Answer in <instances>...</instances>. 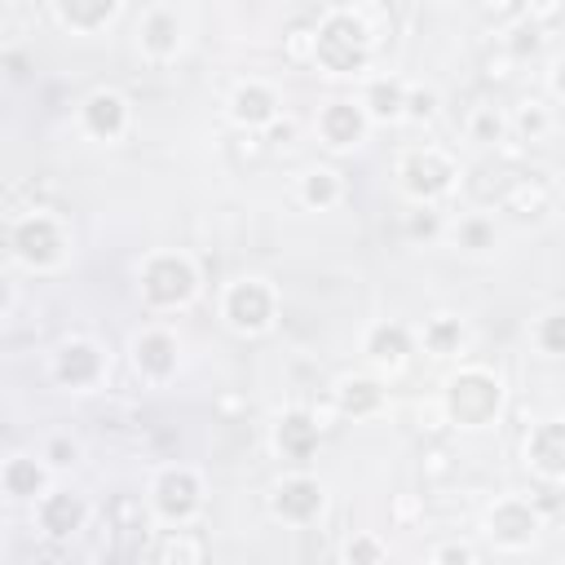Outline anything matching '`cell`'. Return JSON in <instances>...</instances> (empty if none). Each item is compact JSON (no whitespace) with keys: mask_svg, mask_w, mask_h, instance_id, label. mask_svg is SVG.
Here are the masks:
<instances>
[{"mask_svg":"<svg viewBox=\"0 0 565 565\" xmlns=\"http://www.w3.org/2000/svg\"><path fill=\"white\" fill-rule=\"evenodd\" d=\"M380 40L371 35L358 4H331L313 18V66L327 75H358L375 57Z\"/></svg>","mask_w":565,"mask_h":565,"instance_id":"1","label":"cell"},{"mask_svg":"<svg viewBox=\"0 0 565 565\" xmlns=\"http://www.w3.org/2000/svg\"><path fill=\"white\" fill-rule=\"evenodd\" d=\"M441 411L459 428H486L503 411V380L490 366H459L441 388Z\"/></svg>","mask_w":565,"mask_h":565,"instance_id":"2","label":"cell"},{"mask_svg":"<svg viewBox=\"0 0 565 565\" xmlns=\"http://www.w3.org/2000/svg\"><path fill=\"white\" fill-rule=\"evenodd\" d=\"M9 252L26 269H57L66 256V225L44 207L13 216L9 221Z\"/></svg>","mask_w":565,"mask_h":565,"instance_id":"3","label":"cell"},{"mask_svg":"<svg viewBox=\"0 0 565 565\" xmlns=\"http://www.w3.org/2000/svg\"><path fill=\"white\" fill-rule=\"evenodd\" d=\"M199 291V269L181 252H154L141 265V300L150 309H181Z\"/></svg>","mask_w":565,"mask_h":565,"instance_id":"4","label":"cell"},{"mask_svg":"<svg viewBox=\"0 0 565 565\" xmlns=\"http://www.w3.org/2000/svg\"><path fill=\"white\" fill-rule=\"evenodd\" d=\"M455 177L459 172H455L450 154L437 150V146H415V150H406L397 159V181H402L406 199H415L419 207H433L441 194H450L455 190Z\"/></svg>","mask_w":565,"mask_h":565,"instance_id":"5","label":"cell"},{"mask_svg":"<svg viewBox=\"0 0 565 565\" xmlns=\"http://www.w3.org/2000/svg\"><path fill=\"white\" fill-rule=\"evenodd\" d=\"M274 313H278V296L265 278L247 274V278H234L221 296V318L230 322V331L238 335H260L274 327Z\"/></svg>","mask_w":565,"mask_h":565,"instance_id":"6","label":"cell"},{"mask_svg":"<svg viewBox=\"0 0 565 565\" xmlns=\"http://www.w3.org/2000/svg\"><path fill=\"white\" fill-rule=\"evenodd\" d=\"M150 508H154L159 521L185 525V521L203 508V481H199V472L185 468V463L163 468V472L150 481Z\"/></svg>","mask_w":565,"mask_h":565,"instance_id":"7","label":"cell"},{"mask_svg":"<svg viewBox=\"0 0 565 565\" xmlns=\"http://www.w3.org/2000/svg\"><path fill=\"white\" fill-rule=\"evenodd\" d=\"M539 530H543V512H539L530 499H521V494H508V499H499V503L486 512V534H490V543L503 547V552L530 547V543L539 539Z\"/></svg>","mask_w":565,"mask_h":565,"instance_id":"8","label":"cell"},{"mask_svg":"<svg viewBox=\"0 0 565 565\" xmlns=\"http://www.w3.org/2000/svg\"><path fill=\"white\" fill-rule=\"evenodd\" d=\"M552 199H556V190H552L547 172H539V168H516V172H508V181H503V190H499L494 203H499L512 221H539V216L552 207Z\"/></svg>","mask_w":565,"mask_h":565,"instance_id":"9","label":"cell"},{"mask_svg":"<svg viewBox=\"0 0 565 565\" xmlns=\"http://www.w3.org/2000/svg\"><path fill=\"white\" fill-rule=\"evenodd\" d=\"M102 371H106V358H102V349H97L93 340H84V335L62 340L57 353H53V380H57L62 388H93V384L102 380Z\"/></svg>","mask_w":565,"mask_h":565,"instance_id":"10","label":"cell"},{"mask_svg":"<svg viewBox=\"0 0 565 565\" xmlns=\"http://www.w3.org/2000/svg\"><path fill=\"white\" fill-rule=\"evenodd\" d=\"M137 49L150 62H172L181 49V13L172 4H146L137 18Z\"/></svg>","mask_w":565,"mask_h":565,"instance_id":"11","label":"cell"},{"mask_svg":"<svg viewBox=\"0 0 565 565\" xmlns=\"http://www.w3.org/2000/svg\"><path fill=\"white\" fill-rule=\"evenodd\" d=\"M79 124L97 141H119L128 132V97L119 88H93L79 106Z\"/></svg>","mask_w":565,"mask_h":565,"instance_id":"12","label":"cell"},{"mask_svg":"<svg viewBox=\"0 0 565 565\" xmlns=\"http://www.w3.org/2000/svg\"><path fill=\"white\" fill-rule=\"evenodd\" d=\"M366 124L371 119H366L362 102H349V97H335V102H327L318 110V137H322L327 150H353V146H362Z\"/></svg>","mask_w":565,"mask_h":565,"instance_id":"13","label":"cell"},{"mask_svg":"<svg viewBox=\"0 0 565 565\" xmlns=\"http://www.w3.org/2000/svg\"><path fill=\"white\" fill-rule=\"evenodd\" d=\"M177 358H181V353H177L172 331H163V327H146V331L132 335V371H137L141 380H150V384L172 380Z\"/></svg>","mask_w":565,"mask_h":565,"instance_id":"14","label":"cell"},{"mask_svg":"<svg viewBox=\"0 0 565 565\" xmlns=\"http://www.w3.org/2000/svg\"><path fill=\"white\" fill-rule=\"evenodd\" d=\"M278 93L269 88V84H260V79H243L234 93H230V119L238 124V128H247V132H265V128H274L278 124Z\"/></svg>","mask_w":565,"mask_h":565,"instance_id":"15","label":"cell"},{"mask_svg":"<svg viewBox=\"0 0 565 565\" xmlns=\"http://www.w3.org/2000/svg\"><path fill=\"white\" fill-rule=\"evenodd\" d=\"M269 512H274L278 521L305 525V521H313V516L322 512V486H318L313 477H305V472L282 477V481L274 486V494H269Z\"/></svg>","mask_w":565,"mask_h":565,"instance_id":"16","label":"cell"},{"mask_svg":"<svg viewBox=\"0 0 565 565\" xmlns=\"http://www.w3.org/2000/svg\"><path fill=\"white\" fill-rule=\"evenodd\" d=\"M525 463L543 481H565V419H543L525 437Z\"/></svg>","mask_w":565,"mask_h":565,"instance_id":"17","label":"cell"},{"mask_svg":"<svg viewBox=\"0 0 565 565\" xmlns=\"http://www.w3.org/2000/svg\"><path fill=\"white\" fill-rule=\"evenodd\" d=\"M35 521H40V530L49 534V539H71L75 530H84V521H88V503L75 494V490H49L40 503H35Z\"/></svg>","mask_w":565,"mask_h":565,"instance_id":"18","label":"cell"},{"mask_svg":"<svg viewBox=\"0 0 565 565\" xmlns=\"http://www.w3.org/2000/svg\"><path fill=\"white\" fill-rule=\"evenodd\" d=\"M318 441H322V428H318L313 411L291 406V411H282V415H278V424H274V446H278V455H287V459L305 463V459L318 450Z\"/></svg>","mask_w":565,"mask_h":565,"instance_id":"19","label":"cell"},{"mask_svg":"<svg viewBox=\"0 0 565 565\" xmlns=\"http://www.w3.org/2000/svg\"><path fill=\"white\" fill-rule=\"evenodd\" d=\"M331 402L340 406L344 419H366L384 406V388L371 375H340L335 388H331Z\"/></svg>","mask_w":565,"mask_h":565,"instance_id":"20","label":"cell"},{"mask_svg":"<svg viewBox=\"0 0 565 565\" xmlns=\"http://www.w3.org/2000/svg\"><path fill=\"white\" fill-rule=\"evenodd\" d=\"M119 13H124L119 0H57V4H53V18H57L62 26L79 31V35H93V31L110 26Z\"/></svg>","mask_w":565,"mask_h":565,"instance_id":"21","label":"cell"},{"mask_svg":"<svg viewBox=\"0 0 565 565\" xmlns=\"http://www.w3.org/2000/svg\"><path fill=\"white\" fill-rule=\"evenodd\" d=\"M0 486L9 499H44L49 494V468L31 455H9L4 468H0Z\"/></svg>","mask_w":565,"mask_h":565,"instance_id":"22","label":"cell"},{"mask_svg":"<svg viewBox=\"0 0 565 565\" xmlns=\"http://www.w3.org/2000/svg\"><path fill=\"white\" fill-rule=\"evenodd\" d=\"M362 353L375 362V366H402L411 358V327L406 322H375L362 340Z\"/></svg>","mask_w":565,"mask_h":565,"instance_id":"23","label":"cell"},{"mask_svg":"<svg viewBox=\"0 0 565 565\" xmlns=\"http://www.w3.org/2000/svg\"><path fill=\"white\" fill-rule=\"evenodd\" d=\"M154 565H207V539L190 525H172L154 539Z\"/></svg>","mask_w":565,"mask_h":565,"instance_id":"24","label":"cell"},{"mask_svg":"<svg viewBox=\"0 0 565 565\" xmlns=\"http://www.w3.org/2000/svg\"><path fill=\"white\" fill-rule=\"evenodd\" d=\"M362 110H366V119H375V124H397V119H406V84L393 79V75L371 79L366 93H362Z\"/></svg>","mask_w":565,"mask_h":565,"instance_id":"25","label":"cell"},{"mask_svg":"<svg viewBox=\"0 0 565 565\" xmlns=\"http://www.w3.org/2000/svg\"><path fill=\"white\" fill-rule=\"evenodd\" d=\"M463 132H468V141H477V146H503L508 141V132H512V124H508V115L494 106V102H472L468 110H463Z\"/></svg>","mask_w":565,"mask_h":565,"instance_id":"26","label":"cell"},{"mask_svg":"<svg viewBox=\"0 0 565 565\" xmlns=\"http://www.w3.org/2000/svg\"><path fill=\"white\" fill-rule=\"evenodd\" d=\"M340 194H344V181H340V172H335V168L313 163V168H305V172H300V203H305V207L327 212V207H335V203H340Z\"/></svg>","mask_w":565,"mask_h":565,"instance_id":"27","label":"cell"},{"mask_svg":"<svg viewBox=\"0 0 565 565\" xmlns=\"http://www.w3.org/2000/svg\"><path fill=\"white\" fill-rule=\"evenodd\" d=\"M455 472H459L455 446H450L446 437H428V441L419 446V477H424V486H446Z\"/></svg>","mask_w":565,"mask_h":565,"instance_id":"28","label":"cell"},{"mask_svg":"<svg viewBox=\"0 0 565 565\" xmlns=\"http://www.w3.org/2000/svg\"><path fill=\"white\" fill-rule=\"evenodd\" d=\"M508 124H512V132H516L521 141H543V137L552 132V110H547L539 97H525V102L512 106Z\"/></svg>","mask_w":565,"mask_h":565,"instance_id":"29","label":"cell"},{"mask_svg":"<svg viewBox=\"0 0 565 565\" xmlns=\"http://www.w3.org/2000/svg\"><path fill=\"white\" fill-rule=\"evenodd\" d=\"M459 344H463V322L455 313H437L424 322V349L433 358H450V353H459Z\"/></svg>","mask_w":565,"mask_h":565,"instance_id":"30","label":"cell"},{"mask_svg":"<svg viewBox=\"0 0 565 565\" xmlns=\"http://www.w3.org/2000/svg\"><path fill=\"white\" fill-rule=\"evenodd\" d=\"M146 503H141V494H128V490H119V494H110V503H106V525L115 530V534H137V530H146Z\"/></svg>","mask_w":565,"mask_h":565,"instance_id":"31","label":"cell"},{"mask_svg":"<svg viewBox=\"0 0 565 565\" xmlns=\"http://www.w3.org/2000/svg\"><path fill=\"white\" fill-rule=\"evenodd\" d=\"M225 154H230V163L234 168H260L265 159H269V141H265V132H247V128H238L230 141H225Z\"/></svg>","mask_w":565,"mask_h":565,"instance_id":"32","label":"cell"},{"mask_svg":"<svg viewBox=\"0 0 565 565\" xmlns=\"http://www.w3.org/2000/svg\"><path fill=\"white\" fill-rule=\"evenodd\" d=\"M477 71H481V84H486V88H508V84L516 79V57L499 44V49H486V53H481Z\"/></svg>","mask_w":565,"mask_h":565,"instance_id":"33","label":"cell"},{"mask_svg":"<svg viewBox=\"0 0 565 565\" xmlns=\"http://www.w3.org/2000/svg\"><path fill=\"white\" fill-rule=\"evenodd\" d=\"M534 344L547 353V358H565V309H552L534 322Z\"/></svg>","mask_w":565,"mask_h":565,"instance_id":"34","label":"cell"},{"mask_svg":"<svg viewBox=\"0 0 565 565\" xmlns=\"http://www.w3.org/2000/svg\"><path fill=\"white\" fill-rule=\"evenodd\" d=\"M282 53H287V62H296V66H313V22H291L287 31H282Z\"/></svg>","mask_w":565,"mask_h":565,"instance_id":"35","label":"cell"},{"mask_svg":"<svg viewBox=\"0 0 565 565\" xmlns=\"http://www.w3.org/2000/svg\"><path fill=\"white\" fill-rule=\"evenodd\" d=\"M455 243H459L463 252H486V247H494V225H490L481 212H472V216H463V221L455 225Z\"/></svg>","mask_w":565,"mask_h":565,"instance_id":"36","label":"cell"},{"mask_svg":"<svg viewBox=\"0 0 565 565\" xmlns=\"http://www.w3.org/2000/svg\"><path fill=\"white\" fill-rule=\"evenodd\" d=\"M503 49L521 62V57H534L539 49H543V26H534L530 18H521L512 31H503Z\"/></svg>","mask_w":565,"mask_h":565,"instance_id":"37","label":"cell"},{"mask_svg":"<svg viewBox=\"0 0 565 565\" xmlns=\"http://www.w3.org/2000/svg\"><path fill=\"white\" fill-rule=\"evenodd\" d=\"M477 13H481V22H494V35H503V31H512V26L525 18V4H521V0H499V4L481 0Z\"/></svg>","mask_w":565,"mask_h":565,"instance_id":"38","label":"cell"},{"mask_svg":"<svg viewBox=\"0 0 565 565\" xmlns=\"http://www.w3.org/2000/svg\"><path fill=\"white\" fill-rule=\"evenodd\" d=\"M344 561L349 565H384V543L375 534H353L344 543Z\"/></svg>","mask_w":565,"mask_h":565,"instance_id":"39","label":"cell"},{"mask_svg":"<svg viewBox=\"0 0 565 565\" xmlns=\"http://www.w3.org/2000/svg\"><path fill=\"white\" fill-rule=\"evenodd\" d=\"M406 238H415V243H433L437 234H441V216L433 212V207H415V212H406Z\"/></svg>","mask_w":565,"mask_h":565,"instance_id":"40","label":"cell"},{"mask_svg":"<svg viewBox=\"0 0 565 565\" xmlns=\"http://www.w3.org/2000/svg\"><path fill=\"white\" fill-rule=\"evenodd\" d=\"M437 115V93L433 88H406V119L411 124H424Z\"/></svg>","mask_w":565,"mask_h":565,"instance_id":"41","label":"cell"},{"mask_svg":"<svg viewBox=\"0 0 565 565\" xmlns=\"http://www.w3.org/2000/svg\"><path fill=\"white\" fill-rule=\"evenodd\" d=\"M79 459V446L71 441V437H53L49 446H44V463L49 468H71Z\"/></svg>","mask_w":565,"mask_h":565,"instance_id":"42","label":"cell"},{"mask_svg":"<svg viewBox=\"0 0 565 565\" xmlns=\"http://www.w3.org/2000/svg\"><path fill=\"white\" fill-rule=\"evenodd\" d=\"M433 565H472V547L468 543H437Z\"/></svg>","mask_w":565,"mask_h":565,"instance_id":"43","label":"cell"},{"mask_svg":"<svg viewBox=\"0 0 565 565\" xmlns=\"http://www.w3.org/2000/svg\"><path fill=\"white\" fill-rule=\"evenodd\" d=\"M565 9L556 4V0H547V4H525V18L534 22V26H543V22H552V18H561Z\"/></svg>","mask_w":565,"mask_h":565,"instance_id":"44","label":"cell"},{"mask_svg":"<svg viewBox=\"0 0 565 565\" xmlns=\"http://www.w3.org/2000/svg\"><path fill=\"white\" fill-rule=\"evenodd\" d=\"M547 84H552V93L565 102V57H556V62H552V71H547Z\"/></svg>","mask_w":565,"mask_h":565,"instance_id":"45","label":"cell"},{"mask_svg":"<svg viewBox=\"0 0 565 565\" xmlns=\"http://www.w3.org/2000/svg\"><path fill=\"white\" fill-rule=\"evenodd\" d=\"M4 66H9V75H13V79H22V75H26V62H22L18 53H4Z\"/></svg>","mask_w":565,"mask_h":565,"instance_id":"46","label":"cell"},{"mask_svg":"<svg viewBox=\"0 0 565 565\" xmlns=\"http://www.w3.org/2000/svg\"><path fill=\"white\" fill-rule=\"evenodd\" d=\"M415 516V503H411V494H402L397 499V521H411Z\"/></svg>","mask_w":565,"mask_h":565,"instance_id":"47","label":"cell"}]
</instances>
